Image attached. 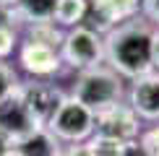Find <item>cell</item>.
Segmentation results:
<instances>
[{
  "label": "cell",
  "instance_id": "10",
  "mask_svg": "<svg viewBox=\"0 0 159 156\" xmlns=\"http://www.w3.org/2000/svg\"><path fill=\"white\" fill-rule=\"evenodd\" d=\"M60 52L57 50H50L44 44H37V42H26L21 47V65L24 70H29L34 78H50L60 70Z\"/></svg>",
  "mask_w": 159,
  "mask_h": 156
},
{
  "label": "cell",
  "instance_id": "6",
  "mask_svg": "<svg viewBox=\"0 0 159 156\" xmlns=\"http://www.w3.org/2000/svg\"><path fill=\"white\" fill-rule=\"evenodd\" d=\"M138 13H141V0H89L86 18H91V29L104 34L112 26L136 18Z\"/></svg>",
  "mask_w": 159,
  "mask_h": 156
},
{
  "label": "cell",
  "instance_id": "4",
  "mask_svg": "<svg viewBox=\"0 0 159 156\" xmlns=\"http://www.w3.org/2000/svg\"><path fill=\"white\" fill-rule=\"evenodd\" d=\"M60 60L68 63L73 70H89L104 63V34H99L91 26H73L63 37L60 44Z\"/></svg>",
  "mask_w": 159,
  "mask_h": 156
},
{
  "label": "cell",
  "instance_id": "18",
  "mask_svg": "<svg viewBox=\"0 0 159 156\" xmlns=\"http://www.w3.org/2000/svg\"><path fill=\"white\" fill-rule=\"evenodd\" d=\"M141 13L154 29H159V0H141Z\"/></svg>",
  "mask_w": 159,
  "mask_h": 156
},
{
  "label": "cell",
  "instance_id": "11",
  "mask_svg": "<svg viewBox=\"0 0 159 156\" xmlns=\"http://www.w3.org/2000/svg\"><path fill=\"white\" fill-rule=\"evenodd\" d=\"M60 141L44 125L13 143V156H60Z\"/></svg>",
  "mask_w": 159,
  "mask_h": 156
},
{
  "label": "cell",
  "instance_id": "21",
  "mask_svg": "<svg viewBox=\"0 0 159 156\" xmlns=\"http://www.w3.org/2000/svg\"><path fill=\"white\" fill-rule=\"evenodd\" d=\"M60 156H91V151L86 148V143H73V146L63 148Z\"/></svg>",
  "mask_w": 159,
  "mask_h": 156
},
{
  "label": "cell",
  "instance_id": "14",
  "mask_svg": "<svg viewBox=\"0 0 159 156\" xmlns=\"http://www.w3.org/2000/svg\"><path fill=\"white\" fill-rule=\"evenodd\" d=\"M63 37H65V34H60V29L55 26V21L31 24V29H29V42L44 44V47H50V50H60Z\"/></svg>",
  "mask_w": 159,
  "mask_h": 156
},
{
  "label": "cell",
  "instance_id": "7",
  "mask_svg": "<svg viewBox=\"0 0 159 156\" xmlns=\"http://www.w3.org/2000/svg\"><path fill=\"white\" fill-rule=\"evenodd\" d=\"M125 96H128L130 109L141 120L159 122V70H151L146 76L133 78Z\"/></svg>",
  "mask_w": 159,
  "mask_h": 156
},
{
  "label": "cell",
  "instance_id": "24",
  "mask_svg": "<svg viewBox=\"0 0 159 156\" xmlns=\"http://www.w3.org/2000/svg\"><path fill=\"white\" fill-rule=\"evenodd\" d=\"M0 3H5V5H16V0H0Z\"/></svg>",
  "mask_w": 159,
  "mask_h": 156
},
{
  "label": "cell",
  "instance_id": "3",
  "mask_svg": "<svg viewBox=\"0 0 159 156\" xmlns=\"http://www.w3.org/2000/svg\"><path fill=\"white\" fill-rule=\"evenodd\" d=\"M44 128L65 143H84L94 135V112L86 109L73 96H63L52 117L44 122Z\"/></svg>",
  "mask_w": 159,
  "mask_h": 156
},
{
  "label": "cell",
  "instance_id": "15",
  "mask_svg": "<svg viewBox=\"0 0 159 156\" xmlns=\"http://www.w3.org/2000/svg\"><path fill=\"white\" fill-rule=\"evenodd\" d=\"M123 146H125V143L104 138V135H91V138L86 141V148L91 151V156H120Z\"/></svg>",
  "mask_w": 159,
  "mask_h": 156
},
{
  "label": "cell",
  "instance_id": "8",
  "mask_svg": "<svg viewBox=\"0 0 159 156\" xmlns=\"http://www.w3.org/2000/svg\"><path fill=\"white\" fill-rule=\"evenodd\" d=\"M18 96L26 104V109L31 112V117L44 125L52 117V112L57 109V104L63 102V91L55 89L47 81H31V83H21L18 86Z\"/></svg>",
  "mask_w": 159,
  "mask_h": 156
},
{
  "label": "cell",
  "instance_id": "22",
  "mask_svg": "<svg viewBox=\"0 0 159 156\" xmlns=\"http://www.w3.org/2000/svg\"><path fill=\"white\" fill-rule=\"evenodd\" d=\"M151 65L154 70H159V29H154L151 34Z\"/></svg>",
  "mask_w": 159,
  "mask_h": 156
},
{
  "label": "cell",
  "instance_id": "19",
  "mask_svg": "<svg viewBox=\"0 0 159 156\" xmlns=\"http://www.w3.org/2000/svg\"><path fill=\"white\" fill-rule=\"evenodd\" d=\"M13 44H16V34H13V29L0 26V57L11 55V52H13Z\"/></svg>",
  "mask_w": 159,
  "mask_h": 156
},
{
  "label": "cell",
  "instance_id": "13",
  "mask_svg": "<svg viewBox=\"0 0 159 156\" xmlns=\"http://www.w3.org/2000/svg\"><path fill=\"white\" fill-rule=\"evenodd\" d=\"M89 13V0H57L52 21L60 26H81Z\"/></svg>",
  "mask_w": 159,
  "mask_h": 156
},
{
  "label": "cell",
  "instance_id": "23",
  "mask_svg": "<svg viewBox=\"0 0 159 156\" xmlns=\"http://www.w3.org/2000/svg\"><path fill=\"white\" fill-rule=\"evenodd\" d=\"M0 156H13V141L5 133H0Z\"/></svg>",
  "mask_w": 159,
  "mask_h": 156
},
{
  "label": "cell",
  "instance_id": "5",
  "mask_svg": "<svg viewBox=\"0 0 159 156\" xmlns=\"http://www.w3.org/2000/svg\"><path fill=\"white\" fill-rule=\"evenodd\" d=\"M141 117L130 109L128 102H117L112 107L94 115V135H104L112 141H138L141 138Z\"/></svg>",
  "mask_w": 159,
  "mask_h": 156
},
{
  "label": "cell",
  "instance_id": "12",
  "mask_svg": "<svg viewBox=\"0 0 159 156\" xmlns=\"http://www.w3.org/2000/svg\"><path fill=\"white\" fill-rule=\"evenodd\" d=\"M55 5H57V0H16L13 8L18 13V21L44 24V21H52Z\"/></svg>",
  "mask_w": 159,
  "mask_h": 156
},
{
  "label": "cell",
  "instance_id": "16",
  "mask_svg": "<svg viewBox=\"0 0 159 156\" xmlns=\"http://www.w3.org/2000/svg\"><path fill=\"white\" fill-rule=\"evenodd\" d=\"M18 86H21V81H18L16 70L11 68V65L0 63V102L5 99V96H11L13 91H16Z\"/></svg>",
  "mask_w": 159,
  "mask_h": 156
},
{
  "label": "cell",
  "instance_id": "9",
  "mask_svg": "<svg viewBox=\"0 0 159 156\" xmlns=\"http://www.w3.org/2000/svg\"><path fill=\"white\" fill-rule=\"evenodd\" d=\"M37 128H42V125H39L34 117H31V112L26 109V104L21 102V96H18V89L0 102V133H5L13 143L21 141L24 135H29L31 130H37Z\"/></svg>",
  "mask_w": 159,
  "mask_h": 156
},
{
  "label": "cell",
  "instance_id": "20",
  "mask_svg": "<svg viewBox=\"0 0 159 156\" xmlns=\"http://www.w3.org/2000/svg\"><path fill=\"white\" fill-rule=\"evenodd\" d=\"M120 156H149V151L141 146V141H128V143L123 146Z\"/></svg>",
  "mask_w": 159,
  "mask_h": 156
},
{
  "label": "cell",
  "instance_id": "17",
  "mask_svg": "<svg viewBox=\"0 0 159 156\" xmlns=\"http://www.w3.org/2000/svg\"><path fill=\"white\" fill-rule=\"evenodd\" d=\"M138 141H141V146L149 151V156H159V122L151 130H146Z\"/></svg>",
  "mask_w": 159,
  "mask_h": 156
},
{
  "label": "cell",
  "instance_id": "1",
  "mask_svg": "<svg viewBox=\"0 0 159 156\" xmlns=\"http://www.w3.org/2000/svg\"><path fill=\"white\" fill-rule=\"evenodd\" d=\"M151 34L154 26L146 18H130L104 31V65L123 81H133L154 70L151 65Z\"/></svg>",
  "mask_w": 159,
  "mask_h": 156
},
{
  "label": "cell",
  "instance_id": "2",
  "mask_svg": "<svg viewBox=\"0 0 159 156\" xmlns=\"http://www.w3.org/2000/svg\"><path fill=\"white\" fill-rule=\"evenodd\" d=\"M123 83H125L123 78L102 63V65H97V68H89V70H81V73H78L70 96L97 115V112H102V109L112 107V104L123 102V96H125Z\"/></svg>",
  "mask_w": 159,
  "mask_h": 156
}]
</instances>
